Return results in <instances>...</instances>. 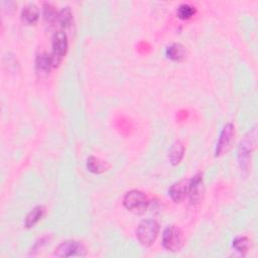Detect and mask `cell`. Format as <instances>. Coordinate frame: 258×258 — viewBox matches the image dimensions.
<instances>
[{
	"mask_svg": "<svg viewBox=\"0 0 258 258\" xmlns=\"http://www.w3.org/2000/svg\"><path fill=\"white\" fill-rule=\"evenodd\" d=\"M256 127H254L240 143L238 149V162L242 171H247L250 167L251 155L256 144Z\"/></svg>",
	"mask_w": 258,
	"mask_h": 258,
	"instance_id": "1",
	"label": "cell"
},
{
	"mask_svg": "<svg viewBox=\"0 0 258 258\" xmlns=\"http://www.w3.org/2000/svg\"><path fill=\"white\" fill-rule=\"evenodd\" d=\"M159 233V224L152 219L143 220L136 229V237L139 243L145 247L151 246Z\"/></svg>",
	"mask_w": 258,
	"mask_h": 258,
	"instance_id": "2",
	"label": "cell"
},
{
	"mask_svg": "<svg viewBox=\"0 0 258 258\" xmlns=\"http://www.w3.org/2000/svg\"><path fill=\"white\" fill-rule=\"evenodd\" d=\"M149 203L148 197L144 192L137 189H132L126 192L123 199L124 207L128 211L139 215L143 214L147 210Z\"/></svg>",
	"mask_w": 258,
	"mask_h": 258,
	"instance_id": "3",
	"label": "cell"
},
{
	"mask_svg": "<svg viewBox=\"0 0 258 258\" xmlns=\"http://www.w3.org/2000/svg\"><path fill=\"white\" fill-rule=\"evenodd\" d=\"M183 245V235L175 226H168L162 234V246L169 252H177Z\"/></svg>",
	"mask_w": 258,
	"mask_h": 258,
	"instance_id": "4",
	"label": "cell"
},
{
	"mask_svg": "<svg viewBox=\"0 0 258 258\" xmlns=\"http://www.w3.org/2000/svg\"><path fill=\"white\" fill-rule=\"evenodd\" d=\"M56 257H84L87 255L85 245L77 240H66L54 250Z\"/></svg>",
	"mask_w": 258,
	"mask_h": 258,
	"instance_id": "5",
	"label": "cell"
},
{
	"mask_svg": "<svg viewBox=\"0 0 258 258\" xmlns=\"http://www.w3.org/2000/svg\"><path fill=\"white\" fill-rule=\"evenodd\" d=\"M52 51L50 53L53 68L57 67L68 51V37L64 32L56 31L52 35Z\"/></svg>",
	"mask_w": 258,
	"mask_h": 258,
	"instance_id": "6",
	"label": "cell"
},
{
	"mask_svg": "<svg viewBox=\"0 0 258 258\" xmlns=\"http://www.w3.org/2000/svg\"><path fill=\"white\" fill-rule=\"evenodd\" d=\"M234 139H235V127L232 123H227L226 125H224V127L221 130V133L217 142V146H216L215 155L218 157L227 153L230 150L234 142Z\"/></svg>",
	"mask_w": 258,
	"mask_h": 258,
	"instance_id": "7",
	"label": "cell"
},
{
	"mask_svg": "<svg viewBox=\"0 0 258 258\" xmlns=\"http://www.w3.org/2000/svg\"><path fill=\"white\" fill-rule=\"evenodd\" d=\"M204 194V182H203V174L201 172L195 174L192 178L189 180L188 184V196L190 205L197 206L201 203Z\"/></svg>",
	"mask_w": 258,
	"mask_h": 258,
	"instance_id": "8",
	"label": "cell"
},
{
	"mask_svg": "<svg viewBox=\"0 0 258 258\" xmlns=\"http://www.w3.org/2000/svg\"><path fill=\"white\" fill-rule=\"evenodd\" d=\"M188 184L189 180L187 179H181L171 184L168 188L169 198L176 204L181 203L188 194Z\"/></svg>",
	"mask_w": 258,
	"mask_h": 258,
	"instance_id": "9",
	"label": "cell"
},
{
	"mask_svg": "<svg viewBox=\"0 0 258 258\" xmlns=\"http://www.w3.org/2000/svg\"><path fill=\"white\" fill-rule=\"evenodd\" d=\"M52 68H53V63H52L50 53L43 51L36 55L35 71L39 77L43 78V77L48 76Z\"/></svg>",
	"mask_w": 258,
	"mask_h": 258,
	"instance_id": "10",
	"label": "cell"
},
{
	"mask_svg": "<svg viewBox=\"0 0 258 258\" xmlns=\"http://www.w3.org/2000/svg\"><path fill=\"white\" fill-rule=\"evenodd\" d=\"M20 17L22 22H24L25 24L33 25L37 22L39 18V10L35 4L29 3L22 8Z\"/></svg>",
	"mask_w": 258,
	"mask_h": 258,
	"instance_id": "11",
	"label": "cell"
},
{
	"mask_svg": "<svg viewBox=\"0 0 258 258\" xmlns=\"http://www.w3.org/2000/svg\"><path fill=\"white\" fill-rule=\"evenodd\" d=\"M184 155V146L180 140H175L169 150H168V159L172 165H177L180 163Z\"/></svg>",
	"mask_w": 258,
	"mask_h": 258,
	"instance_id": "12",
	"label": "cell"
},
{
	"mask_svg": "<svg viewBox=\"0 0 258 258\" xmlns=\"http://www.w3.org/2000/svg\"><path fill=\"white\" fill-rule=\"evenodd\" d=\"M86 166H87V169L89 171H91L93 173H96V174H100V173H103V172L107 171L110 167V164L106 160H103L99 157L90 156L87 159Z\"/></svg>",
	"mask_w": 258,
	"mask_h": 258,
	"instance_id": "13",
	"label": "cell"
},
{
	"mask_svg": "<svg viewBox=\"0 0 258 258\" xmlns=\"http://www.w3.org/2000/svg\"><path fill=\"white\" fill-rule=\"evenodd\" d=\"M45 214V208L43 206H36L34 207L25 217L24 220V226L26 228H32L34 227L44 216Z\"/></svg>",
	"mask_w": 258,
	"mask_h": 258,
	"instance_id": "14",
	"label": "cell"
},
{
	"mask_svg": "<svg viewBox=\"0 0 258 258\" xmlns=\"http://www.w3.org/2000/svg\"><path fill=\"white\" fill-rule=\"evenodd\" d=\"M167 58L174 61H181L185 57V48L180 43H171L165 49Z\"/></svg>",
	"mask_w": 258,
	"mask_h": 258,
	"instance_id": "15",
	"label": "cell"
},
{
	"mask_svg": "<svg viewBox=\"0 0 258 258\" xmlns=\"http://www.w3.org/2000/svg\"><path fill=\"white\" fill-rule=\"evenodd\" d=\"M42 15H43L44 21L49 24L56 22L57 18H58V12L56 11L55 7L50 3H43Z\"/></svg>",
	"mask_w": 258,
	"mask_h": 258,
	"instance_id": "16",
	"label": "cell"
},
{
	"mask_svg": "<svg viewBox=\"0 0 258 258\" xmlns=\"http://www.w3.org/2000/svg\"><path fill=\"white\" fill-rule=\"evenodd\" d=\"M58 23L60 24L61 27L63 28H69L73 24V13L70 7H63L61 10L58 12V18H57Z\"/></svg>",
	"mask_w": 258,
	"mask_h": 258,
	"instance_id": "17",
	"label": "cell"
},
{
	"mask_svg": "<svg viewBox=\"0 0 258 258\" xmlns=\"http://www.w3.org/2000/svg\"><path fill=\"white\" fill-rule=\"evenodd\" d=\"M232 246L240 254H245L249 249V239L245 236H237L233 240Z\"/></svg>",
	"mask_w": 258,
	"mask_h": 258,
	"instance_id": "18",
	"label": "cell"
},
{
	"mask_svg": "<svg viewBox=\"0 0 258 258\" xmlns=\"http://www.w3.org/2000/svg\"><path fill=\"white\" fill-rule=\"evenodd\" d=\"M196 13V8L189 4H180L177 7L176 14L180 19H188Z\"/></svg>",
	"mask_w": 258,
	"mask_h": 258,
	"instance_id": "19",
	"label": "cell"
}]
</instances>
